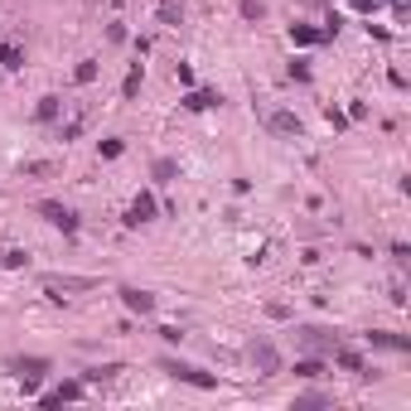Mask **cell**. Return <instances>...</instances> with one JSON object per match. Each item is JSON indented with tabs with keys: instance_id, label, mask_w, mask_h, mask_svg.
Wrapping results in <instances>:
<instances>
[{
	"instance_id": "cell-1",
	"label": "cell",
	"mask_w": 411,
	"mask_h": 411,
	"mask_svg": "<svg viewBox=\"0 0 411 411\" xmlns=\"http://www.w3.org/2000/svg\"><path fill=\"white\" fill-rule=\"evenodd\" d=\"M160 373L175 378V382H189V387H199V392H218V387H223L218 373H208V368H199V363H184V358H175V353L160 358Z\"/></svg>"
},
{
	"instance_id": "cell-2",
	"label": "cell",
	"mask_w": 411,
	"mask_h": 411,
	"mask_svg": "<svg viewBox=\"0 0 411 411\" xmlns=\"http://www.w3.org/2000/svg\"><path fill=\"white\" fill-rule=\"evenodd\" d=\"M5 373H15V378L24 382V397H34L39 382L54 373V363H49L44 353H10V358H5Z\"/></svg>"
},
{
	"instance_id": "cell-3",
	"label": "cell",
	"mask_w": 411,
	"mask_h": 411,
	"mask_svg": "<svg viewBox=\"0 0 411 411\" xmlns=\"http://www.w3.org/2000/svg\"><path fill=\"white\" fill-rule=\"evenodd\" d=\"M34 213L49 223V227H58L63 237H78V227H83V218H78V208H68L63 199H34Z\"/></svg>"
},
{
	"instance_id": "cell-4",
	"label": "cell",
	"mask_w": 411,
	"mask_h": 411,
	"mask_svg": "<svg viewBox=\"0 0 411 411\" xmlns=\"http://www.w3.org/2000/svg\"><path fill=\"white\" fill-rule=\"evenodd\" d=\"M97 281L92 276H44V296L54 300V305H63L68 296H78V291H92Z\"/></svg>"
},
{
	"instance_id": "cell-5",
	"label": "cell",
	"mask_w": 411,
	"mask_h": 411,
	"mask_svg": "<svg viewBox=\"0 0 411 411\" xmlns=\"http://www.w3.org/2000/svg\"><path fill=\"white\" fill-rule=\"evenodd\" d=\"M247 363H252L261 378H276V373H281V353H276L271 339H252V344H247Z\"/></svg>"
},
{
	"instance_id": "cell-6",
	"label": "cell",
	"mask_w": 411,
	"mask_h": 411,
	"mask_svg": "<svg viewBox=\"0 0 411 411\" xmlns=\"http://www.w3.org/2000/svg\"><path fill=\"white\" fill-rule=\"evenodd\" d=\"M83 392H88V382H83V378H63L58 387H49V392H34V402H39V407H63V402H78Z\"/></svg>"
},
{
	"instance_id": "cell-7",
	"label": "cell",
	"mask_w": 411,
	"mask_h": 411,
	"mask_svg": "<svg viewBox=\"0 0 411 411\" xmlns=\"http://www.w3.org/2000/svg\"><path fill=\"white\" fill-rule=\"evenodd\" d=\"M155 218H160L155 194H150V189H140V194L131 199V208H126V218H121V223H126V227H145V223H155Z\"/></svg>"
},
{
	"instance_id": "cell-8",
	"label": "cell",
	"mask_w": 411,
	"mask_h": 411,
	"mask_svg": "<svg viewBox=\"0 0 411 411\" xmlns=\"http://www.w3.org/2000/svg\"><path fill=\"white\" fill-rule=\"evenodd\" d=\"M116 296H121V305L131 309V314H140V319H150L155 305H160V300H155V291H140V286H121Z\"/></svg>"
},
{
	"instance_id": "cell-9",
	"label": "cell",
	"mask_w": 411,
	"mask_h": 411,
	"mask_svg": "<svg viewBox=\"0 0 411 411\" xmlns=\"http://www.w3.org/2000/svg\"><path fill=\"white\" fill-rule=\"evenodd\" d=\"M266 131H271V136L296 140V136H305V121H300L296 111H271V116H266Z\"/></svg>"
},
{
	"instance_id": "cell-10",
	"label": "cell",
	"mask_w": 411,
	"mask_h": 411,
	"mask_svg": "<svg viewBox=\"0 0 411 411\" xmlns=\"http://www.w3.org/2000/svg\"><path fill=\"white\" fill-rule=\"evenodd\" d=\"M184 111H213V106H223V92L218 88H184Z\"/></svg>"
},
{
	"instance_id": "cell-11",
	"label": "cell",
	"mask_w": 411,
	"mask_h": 411,
	"mask_svg": "<svg viewBox=\"0 0 411 411\" xmlns=\"http://www.w3.org/2000/svg\"><path fill=\"white\" fill-rule=\"evenodd\" d=\"M329 363H334L339 373H358V378H363V368H368V363H363V353H358V348H348V344H334V348H329Z\"/></svg>"
},
{
	"instance_id": "cell-12",
	"label": "cell",
	"mask_w": 411,
	"mask_h": 411,
	"mask_svg": "<svg viewBox=\"0 0 411 411\" xmlns=\"http://www.w3.org/2000/svg\"><path fill=\"white\" fill-rule=\"evenodd\" d=\"M334 29H339V24H324V29H314V24H291V44L314 49V44H324V39H334Z\"/></svg>"
},
{
	"instance_id": "cell-13",
	"label": "cell",
	"mask_w": 411,
	"mask_h": 411,
	"mask_svg": "<svg viewBox=\"0 0 411 411\" xmlns=\"http://www.w3.org/2000/svg\"><path fill=\"white\" fill-rule=\"evenodd\" d=\"M368 344H373V348H392V353H411V339L407 334H392V329H373Z\"/></svg>"
},
{
	"instance_id": "cell-14",
	"label": "cell",
	"mask_w": 411,
	"mask_h": 411,
	"mask_svg": "<svg viewBox=\"0 0 411 411\" xmlns=\"http://www.w3.org/2000/svg\"><path fill=\"white\" fill-rule=\"evenodd\" d=\"M300 339H305L309 348H324V353L339 344V334H334V329H319V324H305V329H300Z\"/></svg>"
},
{
	"instance_id": "cell-15",
	"label": "cell",
	"mask_w": 411,
	"mask_h": 411,
	"mask_svg": "<svg viewBox=\"0 0 411 411\" xmlns=\"http://www.w3.org/2000/svg\"><path fill=\"white\" fill-rule=\"evenodd\" d=\"M150 179H155V184H175V179H179V160H175V155H160V160L150 165Z\"/></svg>"
},
{
	"instance_id": "cell-16",
	"label": "cell",
	"mask_w": 411,
	"mask_h": 411,
	"mask_svg": "<svg viewBox=\"0 0 411 411\" xmlns=\"http://www.w3.org/2000/svg\"><path fill=\"white\" fill-rule=\"evenodd\" d=\"M58 111H63V97H54V92H49V97H39V106H34V121H39V126H54V121H58Z\"/></svg>"
},
{
	"instance_id": "cell-17",
	"label": "cell",
	"mask_w": 411,
	"mask_h": 411,
	"mask_svg": "<svg viewBox=\"0 0 411 411\" xmlns=\"http://www.w3.org/2000/svg\"><path fill=\"white\" fill-rule=\"evenodd\" d=\"M24 68V49H15L10 39H0V73H19Z\"/></svg>"
},
{
	"instance_id": "cell-18",
	"label": "cell",
	"mask_w": 411,
	"mask_h": 411,
	"mask_svg": "<svg viewBox=\"0 0 411 411\" xmlns=\"http://www.w3.org/2000/svg\"><path fill=\"white\" fill-rule=\"evenodd\" d=\"M140 83H145V63H140V58H136V63H131V68H126V83H121V97H126V102H131V97H136V92H140Z\"/></svg>"
},
{
	"instance_id": "cell-19",
	"label": "cell",
	"mask_w": 411,
	"mask_h": 411,
	"mask_svg": "<svg viewBox=\"0 0 411 411\" xmlns=\"http://www.w3.org/2000/svg\"><path fill=\"white\" fill-rule=\"evenodd\" d=\"M155 19L170 29V24H179L184 19V0H160V10H155Z\"/></svg>"
},
{
	"instance_id": "cell-20",
	"label": "cell",
	"mask_w": 411,
	"mask_h": 411,
	"mask_svg": "<svg viewBox=\"0 0 411 411\" xmlns=\"http://www.w3.org/2000/svg\"><path fill=\"white\" fill-rule=\"evenodd\" d=\"M324 358H296V378H305V382H314V378H324Z\"/></svg>"
},
{
	"instance_id": "cell-21",
	"label": "cell",
	"mask_w": 411,
	"mask_h": 411,
	"mask_svg": "<svg viewBox=\"0 0 411 411\" xmlns=\"http://www.w3.org/2000/svg\"><path fill=\"white\" fill-rule=\"evenodd\" d=\"M97 73H102V63H97V58H83V63L73 68V83L88 88V83H97Z\"/></svg>"
},
{
	"instance_id": "cell-22",
	"label": "cell",
	"mask_w": 411,
	"mask_h": 411,
	"mask_svg": "<svg viewBox=\"0 0 411 411\" xmlns=\"http://www.w3.org/2000/svg\"><path fill=\"white\" fill-rule=\"evenodd\" d=\"M116 373H121V363H97V368L83 373V382H88V387H92V382H111Z\"/></svg>"
},
{
	"instance_id": "cell-23",
	"label": "cell",
	"mask_w": 411,
	"mask_h": 411,
	"mask_svg": "<svg viewBox=\"0 0 411 411\" xmlns=\"http://www.w3.org/2000/svg\"><path fill=\"white\" fill-rule=\"evenodd\" d=\"M237 10H242V19H247V24H261V19H266V0H242Z\"/></svg>"
},
{
	"instance_id": "cell-24",
	"label": "cell",
	"mask_w": 411,
	"mask_h": 411,
	"mask_svg": "<svg viewBox=\"0 0 411 411\" xmlns=\"http://www.w3.org/2000/svg\"><path fill=\"white\" fill-rule=\"evenodd\" d=\"M309 407H329V392H300V397H296V411H309Z\"/></svg>"
},
{
	"instance_id": "cell-25",
	"label": "cell",
	"mask_w": 411,
	"mask_h": 411,
	"mask_svg": "<svg viewBox=\"0 0 411 411\" xmlns=\"http://www.w3.org/2000/svg\"><path fill=\"white\" fill-rule=\"evenodd\" d=\"M83 126H88V116H73V121H63V126H58V140H78V136H83Z\"/></svg>"
},
{
	"instance_id": "cell-26",
	"label": "cell",
	"mask_w": 411,
	"mask_h": 411,
	"mask_svg": "<svg viewBox=\"0 0 411 411\" xmlns=\"http://www.w3.org/2000/svg\"><path fill=\"white\" fill-rule=\"evenodd\" d=\"M0 261H5L10 271H19V266H29V252H24V247H10V252H0Z\"/></svg>"
},
{
	"instance_id": "cell-27",
	"label": "cell",
	"mask_w": 411,
	"mask_h": 411,
	"mask_svg": "<svg viewBox=\"0 0 411 411\" xmlns=\"http://www.w3.org/2000/svg\"><path fill=\"white\" fill-rule=\"evenodd\" d=\"M121 150H126V140H121V136H106L102 145H97V155H102V160H116Z\"/></svg>"
},
{
	"instance_id": "cell-28",
	"label": "cell",
	"mask_w": 411,
	"mask_h": 411,
	"mask_svg": "<svg viewBox=\"0 0 411 411\" xmlns=\"http://www.w3.org/2000/svg\"><path fill=\"white\" fill-rule=\"evenodd\" d=\"M155 334H160V339H165V344H184V329H179V324H160V329H155Z\"/></svg>"
},
{
	"instance_id": "cell-29",
	"label": "cell",
	"mask_w": 411,
	"mask_h": 411,
	"mask_svg": "<svg viewBox=\"0 0 411 411\" xmlns=\"http://www.w3.org/2000/svg\"><path fill=\"white\" fill-rule=\"evenodd\" d=\"M291 78H296V83H309V63L305 58H291Z\"/></svg>"
},
{
	"instance_id": "cell-30",
	"label": "cell",
	"mask_w": 411,
	"mask_h": 411,
	"mask_svg": "<svg viewBox=\"0 0 411 411\" xmlns=\"http://www.w3.org/2000/svg\"><path fill=\"white\" fill-rule=\"evenodd\" d=\"M324 116H329V126H334V131H344V126H348V116H344L339 106H324Z\"/></svg>"
},
{
	"instance_id": "cell-31",
	"label": "cell",
	"mask_w": 411,
	"mask_h": 411,
	"mask_svg": "<svg viewBox=\"0 0 411 411\" xmlns=\"http://www.w3.org/2000/svg\"><path fill=\"white\" fill-rule=\"evenodd\" d=\"M175 78H179V88H194V68H189V63H179Z\"/></svg>"
},
{
	"instance_id": "cell-32",
	"label": "cell",
	"mask_w": 411,
	"mask_h": 411,
	"mask_svg": "<svg viewBox=\"0 0 411 411\" xmlns=\"http://www.w3.org/2000/svg\"><path fill=\"white\" fill-rule=\"evenodd\" d=\"M24 175H54V165H49V160H29Z\"/></svg>"
},
{
	"instance_id": "cell-33",
	"label": "cell",
	"mask_w": 411,
	"mask_h": 411,
	"mask_svg": "<svg viewBox=\"0 0 411 411\" xmlns=\"http://www.w3.org/2000/svg\"><path fill=\"white\" fill-rule=\"evenodd\" d=\"M348 5H353V10H363V15H373V5H378V0H348Z\"/></svg>"
},
{
	"instance_id": "cell-34",
	"label": "cell",
	"mask_w": 411,
	"mask_h": 411,
	"mask_svg": "<svg viewBox=\"0 0 411 411\" xmlns=\"http://www.w3.org/2000/svg\"><path fill=\"white\" fill-rule=\"evenodd\" d=\"M392 5H397V0H392Z\"/></svg>"
}]
</instances>
